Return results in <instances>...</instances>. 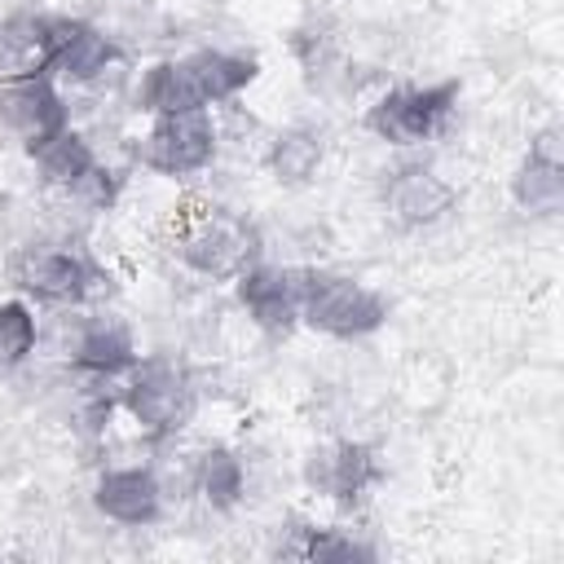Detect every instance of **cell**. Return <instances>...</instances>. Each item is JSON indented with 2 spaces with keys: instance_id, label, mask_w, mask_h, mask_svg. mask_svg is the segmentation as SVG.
<instances>
[{
  "instance_id": "5",
  "label": "cell",
  "mask_w": 564,
  "mask_h": 564,
  "mask_svg": "<svg viewBox=\"0 0 564 564\" xmlns=\"http://www.w3.org/2000/svg\"><path fill=\"white\" fill-rule=\"evenodd\" d=\"M454 101H458V79L427 84V88H392V93H383L366 110V128L379 141L419 145V141H427V137L441 132V123L454 110Z\"/></svg>"
},
{
  "instance_id": "14",
  "label": "cell",
  "mask_w": 564,
  "mask_h": 564,
  "mask_svg": "<svg viewBox=\"0 0 564 564\" xmlns=\"http://www.w3.org/2000/svg\"><path fill=\"white\" fill-rule=\"evenodd\" d=\"M93 502L115 524H154L163 511V485L150 467H119L97 480Z\"/></svg>"
},
{
  "instance_id": "17",
  "label": "cell",
  "mask_w": 564,
  "mask_h": 564,
  "mask_svg": "<svg viewBox=\"0 0 564 564\" xmlns=\"http://www.w3.org/2000/svg\"><path fill=\"white\" fill-rule=\"evenodd\" d=\"M322 154H326L322 132L308 128V123H295V128H282V132L269 141L264 163H269L273 181H282V185H304V181L317 176Z\"/></svg>"
},
{
  "instance_id": "7",
  "label": "cell",
  "mask_w": 564,
  "mask_h": 564,
  "mask_svg": "<svg viewBox=\"0 0 564 564\" xmlns=\"http://www.w3.org/2000/svg\"><path fill=\"white\" fill-rule=\"evenodd\" d=\"M13 282L44 304H79L106 282V273L84 251L44 247V251H22L13 260Z\"/></svg>"
},
{
  "instance_id": "19",
  "label": "cell",
  "mask_w": 564,
  "mask_h": 564,
  "mask_svg": "<svg viewBox=\"0 0 564 564\" xmlns=\"http://www.w3.org/2000/svg\"><path fill=\"white\" fill-rule=\"evenodd\" d=\"M35 163H40V176H44L48 185H62V189H75V185L97 167L88 141H84L79 132H70V128L57 132L48 145H40V150H35Z\"/></svg>"
},
{
  "instance_id": "4",
  "label": "cell",
  "mask_w": 564,
  "mask_h": 564,
  "mask_svg": "<svg viewBox=\"0 0 564 564\" xmlns=\"http://www.w3.org/2000/svg\"><path fill=\"white\" fill-rule=\"evenodd\" d=\"M123 405L128 414L137 419V427L145 436H167L176 432L189 410H194V388H189V375L167 361V357H150V361H137L132 366V379L123 388Z\"/></svg>"
},
{
  "instance_id": "13",
  "label": "cell",
  "mask_w": 564,
  "mask_h": 564,
  "mask_svg": "<svg viewBox=\"0 0 564 564\" xmlns=\"http://www.w3.org/2000/svg\"><path fill=\"white\" fill-rule=\"evenodd\" d=\"M308 485L317 489V494H326V498H335V502H357L370 485H379V476H383V467H379V458H375V449L370 445H361V441H339V445H330V449H317L313 458H308Z\"/></svg>"
},
{
  "instance_id": "16",
  "label": "cell",
  "mask_w": 564,
  "mask_h": 564,
  "mask_svg": "<svg viewBox=\"0 0 564 564\" xmlns=\"http://www.w3.org/2000/svg\"><path fill=\"white\" fill-rule=\"evenodd\" d=\"M119 62V44L115 40H106L97 26H88V22H70L66 18V26H62V40H57V53H53V62H48V75H57V79H70V84H88V79H97L106 66H115Z\"/></svg>"
},
{
  "instance_id": "2",
  "label": "cell",
  "mask_w": 564,
  "mask_h": 564,
  "mask_svg": "<svg viewBox=\"0 0 564 564\" xmlns=\"http://www.w3.org/2000/svg\"><path fill=\"white\" fill-rule=\"evenodd\" d=\"M300 317L313 330L357 339L383 326L388 304L379 291L344 278V273H322V269H300Z\"/></svg>"
},
{
  "instance_id": "20",
  "label": "cell",
  "mask_w": 564,
  "mask_h": 564,
  "mask_svg": "<svg viewBox=\"0 0 564 564\" xmlns=\"http://www.w3.org/2000/svg\"><path fill=\"white\" fill-rule=\"evenodd\" d=\"M282 555L317 560V564H326V560H330V564H348V560H370L375 551L361 546L357 538L339 533V529H308V524H300V529H295V542H286Z\"/></svg>"
},
{
  "instance_id": "11",
  "label": "cell",
  "mask_w": 564,
  "mask_h": 564,
  "mask_svg": "<svg viewBox=\"0 0 564 564\" xmlns=\"http://www.w3.org/2000/svg\"><path fill=\"white\" fill-rule=\"evenodd\" d=\"M238 300L247 304L251 322L269 335H286L300 322V269L251 264L238 278Z\"/></svg>"
},
{
  "instance_id": "3",
  "label": "cell",
  "mask_w": 564,
  "mask_h": 564,
  "mask_svg": "<svg viewBox=\"0 0 564 564\" xmlns=\"http://www.w3.org/2000/svg\"><path fill=\"white\" fill-rule=\"evenodd\" d=\"M181 256L194 273H203L212 282L242 278L260 256V234L251 220H242L225 207H207L181 225Z\"/></svg>"
},
{
  "instance_id": "18",
  "label": "cell",
  "mask_w": 564,
  "mask_h": 564,
  "mask_svg": "<svg viewBox=\"0 0 564 564\" xmlns=\"http://www.w3.org/2000/svg\"><path fill=\"white\" fill-rule=\"evenodd\" d=\"M194 485H198V494H203L216 511H234V507L242 502V489H247L242 458H238L234 449H225V445L207 449V454L198 458V467H194Z\"/></svg>"
},
{
  "instance_id": "8",
  "label": "cell",
  "mask_w": 564,
  "mask_h": 564,
  "mask_svg": "<svg viewBox=\"0 0 564 564\" xmlns=\"http://www.w3.org/2000/svg\"><path fill=\"white\" fill-rule=\"evenodd\" d=\"M0 115L9 119V128L26 141V150L35 154L40 145H48L57 132H66V106L53 88V75H26V79H4L0 84Z\"/></svg>"
},
{
  "instance_id": "1",
  "label": "cell",
  "mask_w": 564,
  "mask_h": 564,
  "mask_svg": "<svg viewBox=\"0 0 564 564\" xmlns=\"http://www.w3.org/2000/svg\"><path fill=\"white\" fill-rule=\"evenodd\" d=\"M256 79L251 57L198 48L181 62H159L141 79V110L150 115H181V110H207L216 101H234Z\"/></svg>"
},
{
  "instance_id": "22",
  "label": "cell",
  "mask_w": 564,
  "mask_h": 564,
  "mask_svg": "<svg viewBox=\"0 0 564 564\" xmlns=\"http://www.w3.org/2000/svg\"><path fill=\"white\" fill-rule=\"evenodd\" d=\"M295 53H300V66H304V79L317 88L326 84L330 75H339V53L330 44L326 31H300L295 35Z\"/></svg>"
},
{
  "instance_id": "10",
  "label": "cell",
  "mask_w": 564,
  "mask_h": 564,
  "mask_svg": "<svg viewBox=\"0 0 564 564\" xmlns=\"http://www.w3.org/2000/svg\"><path fill=\"white\" fill-rule=\"evenodd\" d=\"M62 26L66 18H44V13H13L9 22H0V84L48 75Z\"/></svg>"
},
{
  "instance_id": "15",
  "label": "cell",
  "mask_w": 564,
  "mask_h": 564,
  "mask_svg": "<svg viewBox=\"0 0 564 564\" xmlns=\"http://www.w3.org/2000/svg\"><path fill=\"white\" fill-rule=\"evenodd\" d=\"M70 366L84 370V375H97V379H110V375H123L137 366V348H132V335L128 326L110 322V317H97V322H84L75 344H70Z\"/></svg>"
},
{
  "instance_id": "21",
  "label": "cell",
  "mask_w": 564,
  "mask_h": 564,
  "mask_svg": "<svg viewBox=\"0 0 564 564\" xmlns=\"http://www.w3.org/2000/svg\"><path fill=\"white\" fill-rule=\"evenodd\" d=\"M35 313L22 304V300H9L0 304V366H18L35 352Z\"/></svg>"
},
{
  "instance_id": "12",
  "label": "cell",
  "mask_w": 564,
  "mask_h": 564,
  "mask_svg": "<svg viewBox=\"0 0 564 564\" xmlns=\"http://www.w3.org/2000/svg\"><path fill=\"white\" fill-rule=\"evenodd\" d=\"M454 198H458L454 185L441 181V176H436L432 167H423V163L397 167V172L388 176V185H383V203H388L392 220L405 225V229L436 225V220L454 207Z\"/></svg>"
},
{
  "instance_id": "9",
  "label": "cell",
  "mask_w": 564,
  "mask_h": 564,
  "mask_svg": "<svg viewBox=\"0 0 564 564\" xmlns=\"http://www.w3.org/2000/svg\"><path fill=\"white\" fill-rule=\"evenodd\" d=\"M511 194L529 216H555L564 207V132L560 128H542L529 141V154L511 181Z\"/></svg>"
},
{
  "instance_id": "6",
  "label": "cell",
  "mask_w": 564,
  "mask_h": 564,
  "mask_svg": "<svg viewBox=\"0 0 564 564\" xmlns=\"http://www.w3.org/2000/svg\"><path fill=\"white\" fill-rule=\"evenodd\" d=\"M212 154H216V123L207 110L154 115V128L137 145V159L163 176H189V172L207 167Z\"/></svg>"
}]
</instances>
